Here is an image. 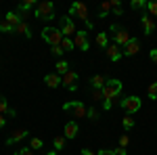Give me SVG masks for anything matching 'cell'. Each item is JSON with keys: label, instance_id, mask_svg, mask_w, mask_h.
<instances>
[{"label": "cell", "instance_id": "4", "mask_svg": "<svg viewBox=\"0 0 157 155\" xmlns=\"http://www.w3.org/2000/svg\"><path fill=\"white\" fill-rule=\"evenodd\" d=\"M42 38L48 42L50 46H59L65 36H63V32L57 29V27H44V29H42Z\"/></svg>", "mask_w": 157, "mask_h": 155}, {"label": "cell", "instance_id": "21", "mask_svg": "<svg viewBox=\"0 0 157 155\" xmlns=\"http://www.w3.org/2000/svg\"><path fill=\"white\" fill-rule=\"evenodd\" d=\"M36 6H38V4L34 2V0H25V2H21V4L17 6V13H19V15H23V13H27L29 9H36Z\"/></svg>", "mask_w": 157, "mask_h": 155}, {"label": "cell", "instance_id": "2", "mask_svg": "<svg viewBox=\"0 0 157 155\" xmlns=\"http://www.w3.org/2000/svg\"><path fill=\"white\" fill-rule=\"evenodd\" d=\"M34 17L42 19V21H50V19H55V17H57V13H55V4H52V2H40L36 9H34Z\"/></svg>", "mask_w": 157, "mask_h": 155}, {"label": "cell", "instance_id": "1", "mask_svg": "<svg viewBox=\"0 0 157 155\" xmlns=\"http://www.w3.org/2000/svg\"><path fill=\"white\" fill-rule=\"evenodd\" d=\"M69 17H80L84 21L86 29H92L94 27L92 21H90V17H88V6H86L84 2H73L71 6H69Z\"/></svg>", "mask_w": 157, "mask_h": 155}, {"label": "cell", "instance_id": "44", "mask_svg": "<svg viewBox=\"0 0 157 155\" xmlns=\"http://www.w3.org/2000/svg\"><path fill=\"white\" fill-rule=\"evenodd\" d=\"M4 124H6V118H4V115H0V128H2Z\"/></svg>", "mask_w": 157, "mask_h": 155}, {"label": "cell", "instance_id": "25", "mask_svg": "<svg viewBox=\"0 0 157 155\" xmlns=\"http://www.w3.org/2000/svg\"><path fill=\"white\" fill-rule=\"evenodd\" d=\"M97 44H98L101 48H105V50H107V46H109V42H107V32L97 34Z\"/></svg>", "mask_w": 157, "mask_h": 155}, {"label": "cell", "instance_id": "39", "mask_svg": "<svg viewBox=\"0 0 157 155\" xmlns=\"http://www.w3.org/2000/svg\"><path fill=\"white\" fill-rule=\"evenodd\" d=\"M149 57H151L153 63H157V48H151V50H149Z\"/></svg>", "mask_w": 157, "mask_h": 155}, {"label": "cell", "instance_id": "5", "mask_svg": "<svg viewBox=\"0 0 157 155\" xmlns=\"http://www.w3.org/2000/svg\"><path fill=\"white\" fill-rule=\"evenodd\" d=\"M111 32H113V40H115V44L117 46H126L130 40H132V36H130V32L128 29H124V27H120L117 23H113L111 25Z\"/></svg>", "mask_w": 157, "mask_h": 155}, {"label": "cell", "instance_id": "14", "mask_svg": "<svg viewBox=\"0 0 157 155\" xmlns=\"http://www.w3.org/2000/svg\"><path fill=\"white\" fill-rule=\"evenodd\" d=\"M107 59L113 61V63L121 59V48L117 46V44H109L107 46Z\"/></svg>", "mask_w": 157, "mask_h": 155}, {"label": "cell", "instance_id": "20", "mask_svg": "<svg viewBox=\"0 0 157 155\" xmlns=\"http://www.w3.org/2000/svg\"><path fill=\"white\" fill-rule=\"evenodd\" d=\"M15 34H21V36H25V38H32V29H29V25L25 23V21H21V23L15 27Z\"/></svg>", "mask_w": 157, "mask_h": 155}, {"label": "cell", "instance_id": "19", "mask_svg": "<svg viewBox=\"0 0 157 155\" xmlns=\"http://www.w3.org/2000/svg\"><path fill=\"white\" fill-rule=\"evenodd\" d=\"M4 113H9V115H17V111L9 107V103H6V99H4V96L0 95V115H4Z\"/></svg>", "mask_w": 157, "mask_h": 155}, {"label": "cell", "instance_id": "30", "mask_svg": "<svg viewBox=\"0 0 157 155\" xmlns=\"http://www.w3.org/2000/svg\"><path fill=\"white\" fill-rule=\"evenodd\" d=\"M86 118L92 119V122H97V119H98V111H97L94 107H88V111H86Z\"/></svg>", "mask_w": 157, "mask_h": 155}, {"label": "cell", "instance_id": "11", "mask_svg": "<svg viewBox=\"0 0 157 155\" xmlns=\"http://www.w3.org/2000/svg\"><path fill=\"white\" fill-rule=\"evenodd\" d=\"M73 44L80 48V50H88L90 44H88V32H78L73 36Z\"/></svg>", "mask_w": 157, "mask_h": 155}, {"label": "cell", "instance_id": "8", "mask_svg": "<svg viewBox=\"0 0 157 155\" xmlns=\"http://www.w3.org/2000/svg\"><path fill=\"white\" fill-rule=\"evenodd\" d=\"M78 80H80V76H78L75 72H71V69H69V72H67L65 76H63V78H61V84H63L67 90H71V92H73V90H78Z\"/></svg>", "mask_w": 157, "mask_h": 155}, {"label": "cell", "instance_id": "41", "mask_svg": "<svg viewBox=\"0 0 157 155\" xmlns=\"http://www.w3.org/2000/svg\"><path fill=\"white\" fill-rule=\"evenodd\" d=\"M97 155H113V149H101L97 151Z\"/></svg>", "mask_w": 157, "mask_h": 155}, {"label": "cell", "instance_id": "38", "mask_svg": "<svg viewBox=\"0 0 157 155\" xmlns=\"http://www.w3.org/2000/svg\"><path fill=\"white\" fill-rule=\"evenodd\" d=\"M50 52H52L55 57H61V55H63V48H61V46H52V48H50Z\"/></svg>", "mask_w": 157, "mask_h": 155}, {"label": "cell", "instance_id": "32", "mask_svg": "<svg viewBox=\"0 0 157 155\" xmlns=\"http://www.w3.org/2000/svg\"><path fill=\"white\" fill-rule=\"evenodd\" d=\"M124 128H126V130H132L134 128V118L132 115H126V118H124Z\"/></svg>", "mask_w": 157, "mask_h": 155}, {"label": "cell", "instance_id": "7", "mask_svg": "<svg viewBox=\"0 0 157 155\" xmlns=\"http://www.w3.org/2000/svg\"><path fill=\"white\" fill-rule=\"evenodd\" d=\"M63 109L65 111H71L73 118H86V111H88V107H86L82 101H69V103L63 105Z\"/></svg>", "mask_w": 157, "mask_h": 155}, {"label": "cell", "instance_id": "13", "mask_svg": "<svg viewBox=\"0 0 157 155\" xmlns=\"http://www.w3.org/2000/svg\"><path fill=\"white\" fill-rule=\"evenodd\" d=\"M78 130H80V128H78L75 122H67L65 128H63V136H65V138H75V136H78Z\"/></svg>", "mask_w": 157, "mask_h": 155}, {"label": "cell", "instance_id": "43", "mask_svg": "<svg viewBox=\"0 0 157 155\" xmlns=\"http://www.w3.org/2000/svg\"><path fill=\"white\" fill-rule=\"evenodd\" d=\"M82 155H97V153H92L90 149H82Z\"/></svg>", "mask_w": 157, "mask_h": 155}, {"label": "cell", "instance_id": "24", "mask_svg": "<svg viewBox=\"0 0 157 155\" xmlns=\"http://www.w3.org/2000/svg\"><path fill=\"white\" fill-rule=\"evenodd\" d=\"M29 149H32V151L44 149V141H42V138H32V141H29Z\"/></svg>", "mask_w": 157, "mask_h": 155}, {"label": "cell", "instance_id": "6", "mask_svg": "<svg viewBox=\"0 0 157 155\" xmlns=\"http://www.w3.org/2000/svg\"><path fill=\"white\" fill-rule=\"evenodd\" d=\"M140 105H143V101L138 99V96H126L124 101H120V107L128 113V115H132V113H136L138 109H140Z\"/></svg>", "mask_w": 157, "mask_h": 155}, {"label": "cell", "instance_id": "36", "mask_svg": "<svg viewBox=\"0 0 157 155\" xmlns=\"http://www.w3.org/2000/svg\"><path fill=\"white\" fill-rule=\"evenodd\" d=\"M128 145H130V136H128V134H121V138H120V147H121V149H128Z\"/></svg>", "mask_w": 157, "mask_h": 155}, {"label": "cell", "instance_id": "18", "mask_svg": "<svg viewBox=\"0 0 157 155\" xmlns=\"http://www.w3.org/2000/svg\"><path fill=\"white\" fill-rule=\"evenodd\" d=\"M105 84H107V78H105V76H92V78H90V86H92V88L103 90Z\"/></svg>", "mask_w": 157, "mask_h": 155}, {"label": "cell", "instance_id": "33", "mask_svg": "<svg viewBox=\"0 0 157 155\" xmlns=\"http://www.w3.org/2000/svg\"><path fill=\"white\" fill-rule=\"evenodd\" d=\"M147 95H149V99H157V82H153L151 86H149Z\"/></svg>", "mask_w": 157, "mask_h": 155}, {"label": "cell", "instance_id": "42", "mask_svg": "<svg viewBox=\"0 0 157 155\" xmlns=\"http://www.w3.org/2000/svg\"><path fill=\"white\" fill-rule=\"evenodd\" d=\"M111 107H113V101H103V109L105 111H109Z\"/></svg>", "mask_w": 157, "mask_h": 155}, {"label": "cell", "instance_id": "27", "mask_svg": "<svg viewBox=\"0 0 157 155\" xmlns=\"http://www.w3.org/2000/svg\"><path fill=\"white\" fill-rule=\"evenodd\" d=\"M59 46L63 48V52H67V50H71V48L75 46V44H73V40H71V38H63V42H61Z\"/></svg>", "mask_w": 157, "mask_h": 155}, {"label": "cell", "instance_id": "9", "mask_svg": "<svg viewBox=\"0 0 157 155\" xmlns=\"http://www.w3.org/2000/svg\"><path fill=\"white\" fill-rule=\"evenodd\" d=\"M61 32H63V36L65 38H71L78 34V29H75V25H73L71 17H61Z\"/></svg>", "mask_w": 157, "mask_h": 155}, {"label": "cell", "instance_id": "12", "mask_svg": "<svg viewBox=\"0 0 157 155\" xmlns=\"http://www.w3.org/2000/svg\"><path fill=\"white\" fill-rule=\"evenodd\" d=\"M140 23H143V27H145L147 36H151V34L155 32V27H157V23L151 19V15H143V17H140Z\"/></svg>", "mask_w": 157, "mask_h": 155}, {"label": "cell", "instance_id": "26", "mask_svg": "<svg viewBox=\"0 0 157 155\" xmlns=\"http://www.w3.org/2000/svg\"><path fill=\"white\" fill-rule=\"evenodd\" d=\"M65 136H57L55 141H52V147H55V151H63V147H65Z\"/></svg>", "mask_w": 157, "mask_h": 155}, {"label": "cell", "instance_id": "31", "mask_svg": "<svg viewBox=\"0 0 157 155\" xmlns=\"http://www.w3.org/2000/svg\"><path fill=\"white\" fill-rule=\"evenodd\" d=\"M113 2V15L115 17H120L121 13H124V9H121V4H120V0H111Z\"/></svg>", "mask_w": 157, "mask_h": 155}, {"label": "cell", "instance_id": "3", "mask_svg": "<svg viewBox=\"0 0 157 155\" xmlns=\"http://www.w3.org/2000/svg\"><path fill=\"white\" fill-rule=\"evenodd\" d=\"M121 86L124 84L120 80H107L105 84V88H103V96H105V101H113V99H117L121 92Z\"/></svg>", "mask_w": 157, "mask_h": 155}, {"label": "cell", "instance_id": "16", "mask_svg": "<svg viewBox=\"0 0 157 155\" xmlns=\"http://www.w3.org/2000/svg\"><path fill=\"white\" fill-rule=\"evenodd\" d=\"M4 21L11 25V27H17V25L23 21V17L19 15V13H6V17H4Z\"/></svg>", "mask_w": 157, "mask_h": 155}, {"label": "cell", "instance_id": "35", "mask_svg": "<svg viewBox=\"0 0 157 155\" xmlns=\"http://www.w3.org/2000/svg\"><path fill=\"white\" fill-rule=\"evenodd\" d=\"M147 11L151 13V17H157V2H147Z\"/></svg>", "mask_w": 157, "mask_h": 155}, {"label": "cell", "instance_id": "23", "mask_svg": "<svg viewBox=\"0 0 157 155\" xmlns=\"http://www.w3.org/2000/svg\"><path fill=\"white\" fill-rule=\"evenodd\" d=\"M67 72H69V63H67V61H59V63H57V76L63 78Z\"/></svg>", "mask_w": 157, "mask_h": 155}, {"label": "cell", "instance_id": "15", "mask_svg": "<svg viewBox=\"0 0 157 155\" xmlns=\"http://www.w3.org/2000/svg\"><path fill=\"white\" fill-rule=\"evenodd\" d=\"M27 134H29V132L27 130H15L11 134V136H9V138H6V147H11V145H15V143H19V141H23L25 136H27Z\"/></svg>", "mask_w": 157, "mask_h": 155}, {"label": "cell", "instance_id": "22", "mask_svg": "<svg viewBox=\"0 0 157 155\" xmlns=\"http://www.w3.org/2000/svg\"><path fill=\"white\" fill-rule=\"evenodd\" d=\"M111 11H113V2L107 0V2H103V4H101V13H98V17H101V19H105Z\"/></svg>", "mask_w": 157, "mask_h": 155}, {"label": "cell", "instance_id": "40", "mask_svg": "<svg viewBox=\"0 0 157 155\" xmlns=\"http://www.w3.org/2000/svg\"><path fill=\"white\" fill-rule=\"evenodd\" d=\"M126 153H128V151L121 149V147H115V149H113V155H126Z\"/></svg>", "mask_w": 157, "mask_h": 155}, {"label": "cell", "instance_id": "17", "mask_svg": "<svg viewBox=\"0 0 157 155\" xmlns=\"http://www.w3.org/2000/svg\"><path fill=\"white\" fill-rule=\"evenodd\" d=\"M44 84H46L48 88H57V86H61V76L48 73V76H44Z\"/></svg>", "mask_w": 157, "mask_h": 155}, {"label": "cell", "instance_id": "28", "mask_svg": "<svg viewBox=\"0 0 157 155\" xmlns=\"http://www.w3.org/2000/svg\"><path fill=\"white\" fill-rule=\"evenodd\" d=\"M130 6H132L134 11H143V9H147V0H132Z\"/></svg>", "mask_w": 157, "mask_h": 155}, {"label": "cell", "instance_id": "29", "mask_svg": "<svg viewBox=\"0 0 157 155\" xmlns=\"http://www.w3.org/2000/svg\"><path fill=\"white\" fill-rule=\"evenodd\" d=\"M0 32H2V34H15V27H11V25L2 19V21H0Z\"/></svg>", "mask_w": 157, "mask_h": 155}, {"label": "cell", "instance_id": "45", "mask_svg": "<svg viewBox=\"0 0 157 155\" xmlns=\"http://www.w3.org/2000/svg\"><path fill=\"white\" fill-rule=\"evenodd\" d=\"M57 153H59V151H48L46 155H57Z\"/></svg>", "mask_w": 157, "mask_h": 155}, {"label": "cell", "instance_id": "37", "mask_svg": "<svg viewBox=\"0 0 157 155\" xmlns=\"http://www.w3.org/2000/svg\"><path fill=\"white\" fill-rule=\"evenodd\" d=\"M15 155H36L29 147H23V149H19V151H15Z\"/></svg>", "mask_w": 157, "mask_h": 155}, {"label": "cell", "instance_id": "10", "mask_svg": "<svg viewBox=\"0 0 157 155\" xmlns=\"http://www.w3.org/2000/svg\"><path fill=\"white\" fill-rule=\"evenodd\" d=\"M138 50H140V40L132 38V40H130V42L124 46V50H121V57H134Z\"/></svg>", "mask_w": 157, "mask_h": 155}, {"label": "cell", "instance_id": "34", "mask_svg": "<svg viewBox=\"0 0 157 155\" xmlns=\"http://www.w3.org/2000/svg\"><path fill=\"white\" fill-rule=\"evenodd\" d=\"M92 101H105V96H103V90H98V88H92Z\"/></svg>", "mask_w": 157, "mask_h": 155}]
</instances>
